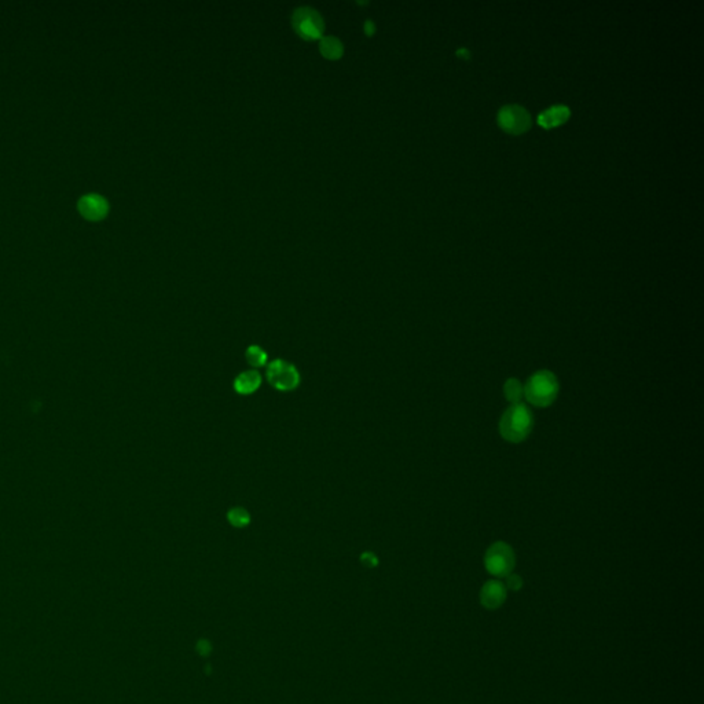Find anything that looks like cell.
<instances>
[{
    "mask_svg": "<svg viewBox=\"0 0 704 704\" xmlns=\"http://www.w3.org/2000/svg\"><path fill=\"white\" fill-rule=\"evenodd\" d=\"M534 415L526 403L511 405L499 420V434L509 443H521L531 435Z\"/></svg>",
    "mask_w": 704,
    "mask_h": 704,
    "instance_id": "1",
    "label": "cell"
},
{
    "mask_svg": "<svg viewBox=\"0 0 704 704\" xmlns=\"http://www.w3.org/2000/svg\"><path fill=\"white\" fill-rule=\"evenodd\" d=\"M560 393V383L556 374L550 370H539L533 374L524 385L526 400L535 407L552 406Z\"/></svg>",
    "mask_w": 704,
    "mask_h": 704,
    "instance_id": "2",
    "label": "cell"
},
{
    "mask_svg": "<svg viewBox=\"0 0 704 704\" xmlns=\"http://www.w3.org/2000/svg\"><path fill=\"white\" fill-rule=\"evenodd\" d=\"M484 567L496 578H506L516 567V555L506 542H494L484 555Z\"/></svg>",
    "mask_w": 704,
    "mask_h": 704,
    "instance_id": "3",
    "label": "cell"
},
{
    "mask_svg": "<svg viewBox=\"0 0 704 704\" xmlns=\"http://www.w3.org/2000/svg\"><path fill=\"white\" fill-rule=\"evenodd\" d=\"M294 32L304 41L314 42L324 38L325 22L321 14L311 7H299L292 16Z\"/></svg>",
    "mask_w": 704,
    "mask_h": 704,
    "instance_id": "4",
    "label": "cell"
},
{
    "mask_svg": "<svg viewBox=\"0 0 704 704\" xmlns=\"http://www.w3.org/2000/svg\"><path fill=\"white\" fill-rule=\"evenodd\" d=\"M267 381L282 393L293 391L300 385V373L294 365L284 359H275L270 363L266 370Z\"/></svg>",
    "mask_w": 704,
    "mask_h": 704,
    "instance_id": "5",
    "label": "cell"
},
{
    "mask_svg": "<svg viewBox=\"0 0 704 704\" xmlns=\"http://www.w3.org/2000/svg\"><path fill=\"white\" fill-rule=\"evenodd\" d=\"M498 124L503 131L518 135L531 127V116L523 106L508 105L499 110Z\"/></svg>",
    "mask_w": 704,
    "mask_h": 704,
    "instance_id": "6",
    "label": "cell"
},
{
    "mask_svg": "<svg viewBox=\"0 0 704 704\" xmlns=\"http://www.w3.org/2000/svg\"><path fill=\"white\" fill-rule=\"evenodd\" d=\"M480 604L490 611H496L501 608L508 599V589L505 583L498 580H487L480 589Z\"/></svg>",
    "mask_w": 704,
    "mask_h": 704,
    "instance_id": "7",
    "label": "cell"
},
{
    "mask_svg": "<svg viewBox=\"0 0 704 704\" xmlns=\"http://www.w3.org/2000/svg\"><path fill=\"white\" fill-rule=\"evenodd\" d=\"M78 207L87 219L100 220L107 213L109 204L102 196L91 193V194H85L79 200Z\"/></svg>",
    "mask_w": 704,
    "mask_h": 704,
    "instance_id": "8",
    "label": "cell"
},
{
    "mask_svg": "<svg viewBox=\"0 0 704 704\" xmlns=\"http://www.w3.org/2000/svg\"><path fill=\"white\" fill-rule=\"evenodd\" d=\"M570 109L565 105H556L538 116V124L543 128H555L564 124L570 119Z\"/></svg>",
    "mask_w": 704,
    "mask_h": 704,
    "instance_id": "9",
    "label": "cell"
},
{
    "mask_svg": "<svg viewBox=\"0 0 704 704\" xmlns=\"http://www.w3.org/2000/svg\"><path fill=\"white\" fill-rule=\"evenodd\" d=\"M262 385V375L257 370H247L238 374L234 380V390L240 395H250Z\"/></svg>",
    "mask_w": 704,
    "mask_h": 704,
    "instance_id": "10",
    "label": "cell"
},
{
    "mask_svg": "<svg viewBox=\"0 0 704 704\" xmlns=\"http://www.w3.org/2000/svg\"><path fill=\"white\" fill-rule=\"evenodd\" d=\"M319 51L328 60H340L344 54V46L334 36H325L319 42Z\"/></svg>",
    "mask_w": 704,
    "mask_h": 704,
    "instance_id": "11",
    "label": "cell"
},
{
    "mask_svg": "<svg viewBox=\"0 0 704 704\" xmlns=\"http://www.w3.org/2000/svg\"><path fill=\"white\" fill-rule=\"evenodd\" d=\"M503 395L506 400L511 405H518L521 403L524 398V385L518 381V378H508L503 384Z\"/></svg>",
    "mask_w": 704,
    "mask_h": 704,
    "instance_id": "12",
    "label": "cell"
},
{
    "mask_svg": "<svg viewBox=\"0 0 704 704\" xmlns=\"http://www.w3.org/2000/svg\"><path fill=\"white\" fill-rule=\"evenodd\" d=\"M228 520L233 527L244 528L250 523V515H249L247 509H244L241 506H235V508H231L228 511Z\"/></svg>",
    "mask_w": 704,
    "mask_h": 704,
    "instance_id": "13",
    "label": "cell"
},
{
    "mask_svg": "<svg viewBox=\"0 0 704 704\" xmlns=\"http://www.w3.org/2000/svg\"><path fill=\"white\" fill-rule=\"evenodd\" d=\"M245 356L249 365L255 369L263 368L267 363V353L263 351L259 346H249L245 351Z\"/></svg>",
    "mask_w": 704,
    "mask_h": 704,
    "instance_id": "14",
    "label": "cell"
},
{
    "mask_svg": "<svg viewBox=\"0 0 704 704\" xmlns=\"http://www.w3.org/2000/svg\"><path fill=\"white\" fill-rule=\"evenodd\" d=\"M523 585H524L523 578L518 574H513V572L509 574L505 580V587L508 590H512V592H518L523 587Z\"/></svg>",
    "mask_w": 704,
    "mask_h": 704,
    "instance_id": "15",
    "label": "cell"
},
{
    "mask_svg": "<svg viewBox=\"0 0 704 704\" xmlns=\"http://www.w3.org/2000/svg\"><path fill=\"white\" fill-rule=\"evenodd\" d=\"M361 561H362L365 565H368V567H374V565L377 564V559H375V556H374L372 552H366V553H363V555L361 556Z\"/></svg>",
    "mask_w": 704,
    "mask_h": 704,
    "instance_id": "16",
    "label": "cell"
},
{
    "mask_svg": "<svg viewBox=\"0 0 704 704\" xmlns=\"http://www.w3.org/2000/svg\"><path fill=\"white\" fill-rule=\"evenodd\" d=\"M374 32H375V26H374V22L373 21L365 22V33H366L368 36H372V35H374Z\"/></svg>",
    "mask_w": 704,
    "mask_h": 704,
    "instance_id": "17",
    "label": "cell"
},
{
    "mask_svg": "<svg viewBox=\"0 0 704 704\" xmlns=\"http://www.w3.org/2000/svg\"><path fill=\"white\" fill-rule=\"evenodd\" d=\"M457 55L461 57V58H468L469 57V51L465 50V48H462V50H458L457 51Z\"/></svg>",
    "mask_w": 704,
    "mask_h": 704,
    "instance_id": "18",
    "label": "cell"
}]
</instances>
